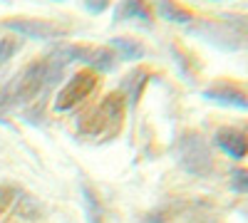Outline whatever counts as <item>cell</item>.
Segmentation results:
<instances>
[{"label":"cell","instance_id":"11","mask_svg":"<svg viewBox=\"0 0 248 223\" xmlns=\"http://www.w3.org/2000/svg\"><path fill=\"white\" fill-rule=\"evenodd\" d=\"M147 82H149V70H144V67L132 70V72L119 82V92L124 94V99H127V104H129L132 109L137 107V102H139V97H141L144 87H147Z\"/></svg>","mask_w":248,"mask_h":223},{"label":"cell","instance_id":"14","mask_svg":"<svg viewBox=\"0 0 248 223\" xmlns=\"http://www.w3.org/2000/svg\"><path fill=\"white\" fill-rule=\"evenodd\" d=\"M229 189L233 193H241V196H248V166H231L229 171Z\"/></svg>","mask_w":248,"mask_h":223},{"label":"cell","instance_id":"13","mask_svg":"<svg viewBox=\"0 0 248 223\" xmlns=\"http://www.w3.org/2000/svg\"><path fill=\"white\" fill-rule=\"evenodd\" d=\"M17 216L20 218H28V221H35L43 216V206L28 193H17Z\"/></svg>","mask_w":248,"mask_h":223},{"label":"cell","instance_id":"6","mask_svg":"<svg viewBox=\"0 0 248 223\" xmlns=\"http://www.w3.org/2000/svg\"><path fill=\"white\" fill-rule=\"evenodd\" d=\"M201 97L211 104L226 107V109H238V112H248V89L229 77H218L214 82H209L201 89Z\"/></svg>","mask_w":248,"mask_h":223},{"label":"cell","instance_id":"16","mask_svg":"<svg viewBox=\"0 0 248 223\" xmlns=\"http://www.w3.org/2000/svg\"><path fill=\"white\" fill-rule=\"evenodd\" d=\"M171 55H174V59H176L181 74H184L186 79H194V74H196V62L191 59V55H186L179 45H171Z\"/></svg>","mask_w":248,"mask_h":223},{"label":"cell","instance_id":"12","mask_svg":"<svg viewBox=\"0 0 248 223\" xmlns=\"http://www.w3.org/2000/svg\"><path fill=\"white\" fill-rule=\"evenodd\" d=\"M119 59H127V62H137V59H141L144 55H147V47H144L139 40L134 37H127V35H119V37H112L109 45Z\"/></svg>","mask_w":248,"mask_h":223},{"label":"cell","instance_id":"18","mask_svg":"<svg viewBox=\"0 0 248 223\" xmlns=\"http://www.w3.org/2000/svg\"><path fill=\"white\" fill-rule=\"evenodd\" d=\"M184 223H223V218L211 211H199V213H189Z\"/></svg>","mask_w":248,"mask_h":223},{"label":"cell","instance_id":"15","mask_svg":"<svg viewBox=\"0 0 248 223\" xmlns=\"http://www.w3.org/2000/svg\"><path fill=\"white\" fill-rule=\"evenodd\" d=\"M20 50H23V40H20L17 35H5V37H0V65L8 62V59H13Z\"/></svg>","mask_w":248,"mask_h":223},{"label":"cell","instance_id":"1","mask_svg":"<svg viewBox=\"0 0 248 223\" xmlns=\"http://www.w3.org/2000/svg\"><path fill=\"white\" fill-rule=\"evenodd\" d=\"M171 156L176 166L194 178H211L216 174V156L199 129H181L171 141Z\"/></svg>","mask_w":248,"mask_h":223},{"label":"cell","instance_id":"3","mask_svg":"<svg viewBox=\"0 0 248 223\" xmlns=\"http://www.w3.org/2000/svg\"><path fill=\"white\" fill-rule=\"evenodd\" d=\"M186 30H189V35L201 37L203 43H209L223 52H238V50L248 47V37H243L241 32L229 28L223 20H194Z\"/></svg>","mask_w":248,"mask_h":223},{"label":"cell","instance_id":"19","mask_svg":"<svg viewBox=\"0 0 248 223\" xmlns=\"http://www.w3.org/2000/svg\"><path fill=\"white\" fill-rule=\"evenodd\" d=\"M112 0H82V5H85V10L90 15H99V13H105L109 8Z\"/></svg>","mask_w":248,"mask_h":223},{"label":"cell","instance_id":"17","mask_svg":"<svg viewBox=\"0 0 248 223\" xmlns=\"http://www.w3.org/2000/svg\"><path fill=\"white\" fill-rule=\"evenodd\" d=\"M218 20H223L226 25L241 32L243 37H248V13H221Z\"/></svg>","mask_w":248,"mask_h":223},{"label":"cell","instance_id":"21","mask_svg":"<svg viewBox=\"0 0 248 223\" xmlns=\"http://www.w3.org/2000/svg\"><path fill=\"white\" fill-rule=\"evenodd\" d=\"M55 3H62V0H55Z\"/></svg>","mask_w":248,"mask_h":223},{"label":"cell","instance_id":"9","mask_svg":"<svg viewBox=\"0 0 248 223\" xmlns=\"http://www.w3.org/2000/svg\"><path fill=\"white\" fill-rule=\"evenodd\" d=\"M152 8L156 10V15L167 23H174V25H186L189 28L194 23V10H189L186 5L176 3V0H149Z\"/></svg>","mask_w":248,"mask_h":223},{"label":"cell","instance_id":"5","mask_svg":"<svg viewBox=\"0 0 248 223\" xmlns=\"http://www.w3.org/2000/svg\"><path fill=\"white\" fill-rule=\"evenodd\" d=\"M97 85H99V74L87 70V67L70 74V79L55 94V104H52L55 112H72V109H77L97 89Z\"/></svg>","mask_w":248,"mask_h":223},{"label":"cell","instance_id":"8","mask_svg":"<svg viewBox=\"0 0 248 223\" xmlns=\"http://www.w3.org/2000/svg\"><path fill=\"white\" fill-rule=\"evenodd\" d=\"M114 23H144L152 25L154 20V8L149 0H119L112 10Z\"/></svg>","mask_w":248,"mask_h":223},{"label":"cell","instance_id":"10","mask_svg":"<svg viewBox=\"0 0 248 223\" xmlns=\"http://www.w3.org/2000/svg\"><path fill=\"white\" fill-rule=\"evenodd\" d=\"M79 193H82V208H85V221L87 223H105V204L102 196L97 193V189L90 181L79 184Z\"/></svg>","mask_w":248,"mask_h":223},{"label":"cell","instance_id":"7","mask_svg":"<svg viewBox=\"0 0 248 223\" xmlns=\"http://www.w3.org/2000/svg\"><path fill=\"white\" fill-rule=\"evenodd\" d=\"M214 147L231 161L248 159V127L246 124H223L214 132Z\"/></svg>","mask_w":248,"mask_h":223},{"label":"cell","instance_id":"20","mask_svg":"<svg viewBox=\"0 0 248 223\" xmlns=\"http://www.w3.org/2000/svg\"><path fill=\"white\" fill-rule=\"evenodd\" d=\"M211 3H223V0H211Z\"/></svg>","mask_w":248,"mask_h":223},{"label":"cell","instance_id":"4","mask_svg":"<svg viewBox=\"0 0 248 223\" xmlns=\"http://www.w3.org/2000/svg\"><path fill=\"white\" fill-rule=\"evenodd\" d=\"M0 28L17 35V37H28V40H37V43H52V40H62L67 37V28L62 23L47 17H8L0 20Z\"/></svg>","mask_w":248,"mask_h":223},{"label":"cell","instance_id":"2","mask_svg":"<svg viewBox=\"0 0 248 223\" xmlns=\"http://www.w3.org/2000/svg\"><path fill=\"white\" fill-rule=\"evenodd\" d=\"M124 109H127V99L122 92L107 94L102 102L85 114V119H79V132H85L90 136H102V134H114L122 121H124Z\"/></svg>","mask_w":248,"mask_h":223}]
</instances>
